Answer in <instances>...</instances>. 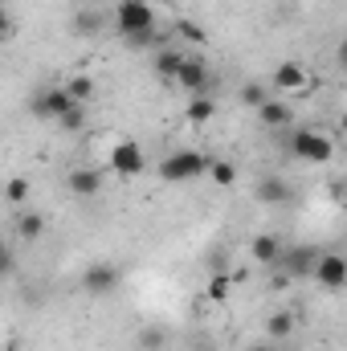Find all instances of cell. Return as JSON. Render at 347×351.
Listing matches in <instances>:
<instances>
[{
    "instance_id": "6da1fadb",
    "label": "cell",
    "mask_w": 347,
    "mask_h": 351,
    "mask_svg": "<svg viewBox=\"0 0 347 351\" xmlns=\"http://www.w3.org/2000/svg\"><path fill=\"white\" fill-rule=\"evenodd\" d=\"M208 168H213V160L200 156V152H188V147L168 152V156L160 160V176H164V184H188V180H200V176H208Z\"/></svg>"
},
{
    "instance_id": "7a4b0ae2",
    "label": "cell",
    "mask_w": 347,
    "mask_h": 351,
    "mask_svg": "<svg viewBox=\"0 0 347 351\" xmlns=\"http://www.w3.org/2000/svg\"><path fill=\"white\" fill-rule=\"evenodd\" d=\"M74 106H82V102H78V98H74L66 86H45V90H37V94H33V102H29V110H33L37 119H58V123H62V119H66Z\"/></svg>"
},
{
    "instance_id": "3957f363",
    "label": "cell",
    "mask_w": 347,
    "mask_h": 351,
    "mask_svg": "<svg viewBox=\"0 0 347 351\" xmlns=\"http://www.w3.org/2000/svg\"><path fill=\"white\" fill-rule=\"evenodd\" d=\"M290 156H294V160H302V164H327V160L335 156V147H331V139H327V135L298 127V131L290 135Z\"/></svg>"
},
{
    "instance_id": "277c9868",
    "label": "cell",
    "mask_w": 347,
    "mask_h": 351,
    "mask_svg": "<svg viewBox=\"0 0 347 351\" xmlns=\"http://www.w3.org/2000/svg\"><path fill=\"white\" fill-rule=\"evenodd\" d=\"M115 25H119L123 37H131V33H139V29H152V25H156V8H152L147 0H119Z\"/></svg>"
},
{
    "instance_id": "5b68a950",
    "label": "cell",
    "mask_w": 347,
    "mask_h": 351,
    "mask_svg": "<svg viewBox=\"0 0 347 351\" xmlns=\"http://www.w3.org/2000/svg\"><path fill=\"white\" fill-rule=\"evenodd\" d=\"M106 164H110L115 176H127V180H131V176L143 172L147 160H143V147H139L135 139H119V143L110 147V160H106Z\"/></svg>"
},
{
    "instance_id": "8992f818",
    "label": "cell",
    "mask_w": 347,
    "mask_h": 351,
    "mask_svg": "<svg viewBox=\"0 0 347 351\" xmlns=\"http://www.w3.org/2000/svg\"><path fill=\"white\" fill-rule=\"evenodd\" d=\"M319 250L315 245H294L290 254H282V265L294 274V278H315V269H319Z\"/></svg>"
},
{
    "instance_id": "52a82bcc",
    "label": "cell",
    "mask_w": 347,
    "mask_h": 351,
    "mask_svg": "<svg viewBox=\"0 0 347 351\" xmlns=\"http://www.w3.org/2000/svg\"><path fill=\"white\" fill-rule=\"evenodd\" d=\"M315 278H319V286H327V290H344L347 286V258H339V254H323Z\"/></svg>"
},
{
    "instance_id": "ba28073f",
    "label": "cell",
    "mask_w": 347,
    "mask_h": 351,
    "mask_svg": "<svg viewBox=\"0 0 347 351\" xmlns=\"http://www.w3.org/2000/svg\"><path fill=\"white\" fill-rule=\"evenodd\" d=\"M82 286H86L90 294H110V290L119 286V269H115L110 262L90 265L86 274H82Z\"/></svg>"
},
{
    "instance_id": "9c48e42d",
    "label": "cell",
    "mask_w": 347,
    "mask_h": 351,
    "mask_svg": "<svg viewBox=\"0 0 347 351\" xmlns=\"http://www.w3.org/2000/svg\"><path fill=\"white\" fill-rule=\"evenodd\" d=\"M176 82L188 90V94H204L213 78H208V66H204L200 58H184V70H180V78H176Z\"/></svg>"
},
{
    "instance_id": "30bf717a",
    "label": "cell",
    "mask_w": 347,
    "mask_h": 351,
    "mask_svg": "<svg viewBox=\"0 0 347 351\" xmlns=\"http://www.w3.org/2000/svg\"><path fill=\"white\" fill-rule=\"evenodd\" d=\"M270 86L274 90H307L311 78H307V70H302L298 62H282V66L270 74Z\"/></svg>"
},
{
    "instance_id": "8fae6325",
    "label": "cell",
    "mask_w": 347,
    "mask_h": 351,
    "mask_svg": "<svg viewBox=\"0 0 347 351\" xmlns=\"http://www.w3.org/2000/svg\"><path fill=\"white\" fill-rule=\"evenodd\" d=\"M66 184H70L74 196L86 200V196H98V192H102V172H98V168H74V172L66 176Z\"/></svg>"
},
{
    "instance_id": "7c38bea8",
    "label": "cell",
    "mask_w": 347,
    "mask_h": 351,
    "mask_svg": "<svg viewBox=\"0 0 347 351\" xmlns=\"http://www.w3.org/2000/svg\"><path fill=\"white\" fill-rule=\"evenodd\" d=\"M254 192H258V200H261V204H286V200L294 196V188H290V184H286L282 176H261Z\"/></svg>"
},
{
    "instance_id": "4fadbf2b",
    "label": "cell",
    "mask_w": 347,
    "mask_h": 351,
    "mask_svg": "<svg viewBox=\"0 0 347 351\" xmlns=\"http://www.w3.org/2000/svg\"><path fill=\"white\" fill-rule=\"evenodd\" d=\"M250 254H254V262H261V265H278L282 262V241H278L274 233H258L254 245H250Z\"/></svg>"
},
{
    "instance_id": "5bb4252c",
    "label": "cell",
    "mask_w": 347,
    "mask_h": 351,
    "mask_svg": "<svg viewBox=\"0 0 347 351\" xmlns=\"http://www.w3.org/2000/svg\"><path fill=\"white\" fill-rule=\"evenodd\" d=\"M258 119H261V127H270V131H282V127H290V123H294L290 106H286V102H278V98H270V102L261 106Z\"/></svg>"
},
{
    "instance_id": "9a60e30c",
    "label": "cell",
    "mask_w": 347,
    "mask_h": 351,
    "mask_svg": "<svg viewBox=\"0 0 347 351\" xmlns=\"http://www.w3.org/2000/svg\"><path fill=\"white\" fill-rule=\"evenodd\" d=\"M156 70H160V78L176 82L180 70H184V53H176V49H160V53H156Z\"/></svg>"
},
{
    "instance_id": "2e32d148",
    "label": "cell",
    "mask_w": 347,
    "mask_h": 351,
    "mask_svg": "<svg viewBox=\"0 0 347 351\" xmlns=\"http://www.w3.org/2000/svg\"><path fill=\"white\" fill-rule=\"evenodd\" d=\"M290 335H294V315H290V311L270 315V323H265V339H290Z\"/></svg>"
},
{
    "instance_id": "e0dca14e",
    "label": "cell",
    "mask_w": 347,
    "mask_h": 351,
    "mask_svg": "<svg viewBox=\"0 0 347 351\" xmlns=\"http://www.w3.org/2000/svg\"><path fill=\"white\" fill-rule=\"evenodd\" d=\"M213 114H217V102H213L208 94H192V98H188V119H192V123H208Z\"/></svg>"
},
{
    "instance_id": "ac0fdd59",
    "label": "cell",
    "mask_w": 347,
    "mask_h": 351,
    "mask_svg": "<svg viewBox=\"0 0 347 351\" xmlns=\"http://www.w3.org/2000/svg\"><path fill=\"white\" fill-rule=\"evenodd\" d=\"M66 90H70V94L86 106L90 98L98 94V82H94V78H86V74H74V78H66Z\"/></svg>"
},
{
    "instance_id": "d6986e66",
    "label": "cell",
    "mask_w": 347,
    "mask_h": 351,
    "mask_svg": "<svg viewBox=\"0 0 347 351\" xmlns=\"http://www.w3.org/2000/svg\"><path fill=\"white\" fill-rule=\"evenodd\" d=\"M127 45H131V49H156V45L164 49V33L152 25V29H139V33H131V37H127Z\"/></svg>"
},
{
    "instance_id": "ffe728a7",
    "label": "cell",
    "mask_w": 347,
    "mask_h": 351,
    "mask_svg": "<svg viewBox=\"0 0 347 351\" xmlns=\"http://www.w3.org/2000/svg\"><path fill=\"white\" fill-rule=\"evenodd\" d=\"M16 233H21V241H37V237L45 233V221H41L37 213H21V221H16Z\"/></svg>"
},
{
    "instance_id": "44dd1931",
    "label": "cell",
    "mask_w": 347,
    "mask_h": 351,
    "mask_svg": "<svg viewBox=\"0 0 347 351\" xmlns=\"http://www.w3.org/2000/svg\"><path fill=\"white\" fill-rule=\"evenodd\" d=\"M208 180H213V184H221V188H229V184L237 180V168H233L229 160H213V168H208Z\"/></svg>"
},
{
    "instance_id": "7402d4cb",
    "label": "cell",
    "mask_w": 347,
    "mask_h": 351,
    "mask_svg": "<svg viewBox=\"0 0 347 351\" xmlns=\"http://www.w3.org/2000/svg\"><path fill=\"white\" fill-rule=\"evenodd\" d=\"M229 290H233V278H229V274H213V278H208V298H213V302H225Z\"/></svg>"
},
{
    "instance_id": "603a6c76",
    "label": "cell",
    "mask_w": 347,
    "mask_h": 351,
    "mask_svg": "<svg viewBox=\"0 0 347 351\" xmlns=\"http://www.w3.org/2000/svg\"><path fill=\"white\" fill-rule=\"evenodd\" d=\"M241 102L254 106V110H261V106L270 102V90L261 86V82H250V86H241Z\"/></svg>"
},
{
    "instance_id": "cb8c5ba5",
    "label": "cell",
    "mask_w": 347,
    "mask_h": 351,
    "mask_svg": "<svg viewBox=\"0 0 347 351\" xmlns=\"http://www.w3.org/2000/svg\"><path fill=\"white\" fill-rule=\"evenodd\" d=\"M4 196H8V204H25L29 200V180L25 176H12L8 188H4Z\"/></svg>"
},
{
    "instance_id": "d4e9b609",
    "label": "cell",
    "mask_w": 347,
    "mask_h": 351,
    "mask_svg": "<svg viewBox=\"0 0 347 351\" xmlns=\"http://www.w3.org/2000/svg\"><path fill=\"white\" fill-rule=\"evenodd\" d=\"M82 123H86V106H74V110L62 119V127H66V131H82Z\"/></svg>"
},
{
    "instance_id": "484cf974",
    "label": "cell",
    "mask_w": 347,
    "mask_h": 351,
    "mask_svg": "<svg viewBox=\"0 0 347 351\" xmlns=\"http://www.w3.org/2000/svg\"><path fill=\"white\" fill-rule=\"evenodd\" d=\"M74 25H78L82 33H94V29H102V16H98V12H86V16H78Z\"/></svg>"
},
{
    "instance_id": "4316f807",
    "label": "cell",
    "mask_w": 347,
    "mask_h": 351,
    "mask_svg": "<svg viewBox=\"0 0 347 351\" xmlns=\"http://www.w3.org/2000/svg\"><path fill=\"white\" fill-rule=\"evenodd\" d=\"M180 37H188V41H204V29L192 25V21H180Z\"/></svg>"
},
{
    "instance_id": "83f0119b",
    "label": "cell",
    "mask_w": 347,
    "mask_h": 351,
    "mask_svg": "<svg viewBox=\"0 0 347 351\" xmlns=\"http://www.w3.org/2000/svg\"><path fill=\"white\" fill-rule=\"evenodd\" d=\"M335 58H339V66L347 70V41H339V49H335Z\"/></svg>"
},
{
    "instance_id": "f1b7e54d",
    "label": "cell",
    "mask_w": 347,
    "mask_h": 351,
    "mask_svg": "<svg viewBox=\"0 0 347 351\" xmlns=\"http://www.w3.org/2000/svg\"><path fill=\"white\" fill-rule=\"evenodd\" d=\"M250 351H274V348H270V343H254Z\"/></svg>"
},
{
    "instance_id": "f546056e",
    "label": "cell",
    "mask_w": 347,
    "mask_h": 351,
    "mask_svg": "<svg viewBox=\"0 0 347 351\" xmlns=\"http://www.w3.org/2000/svg\"><path fill=\"white\" fill-rule=\"evenodd\" d=\"M4 351H16V348H4Z\"/></svg>"
}]
</instances>
